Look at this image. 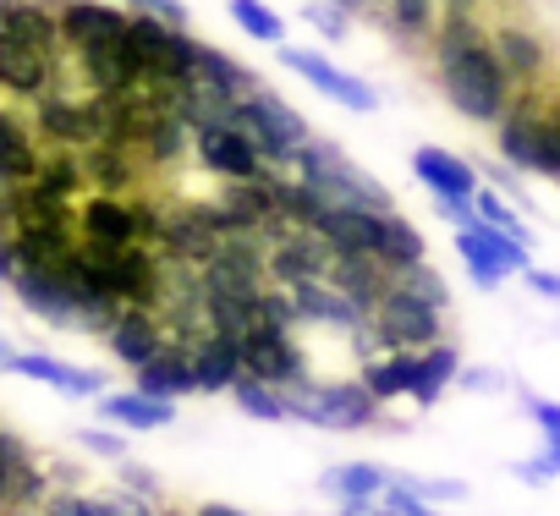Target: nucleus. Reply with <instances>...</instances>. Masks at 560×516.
Returning a JSON list of instances; mask_svg holds the SVG:
<instances>
[{
	"label": "nucleus",
	"instance_id": "nucleus-1",
	"mask_svg": "<svg viewBox=\"0 0 560 516\" xmlns=\"http://www.w3.org/2000/svg\"><path fill=\"white\" fill-rule=\"evenodd\" d=\"M434 78H440V94L451 99V110L467 121L500 127V116L511 110V94H516L500 56L489 50L478 12H445V23L434 28Z\"/></svg>",
	"mask_w": 560,
	"mask_h": 516
},
{
	"label": "nucleus",
	"instance_id": "nucleus-2",
	"mask_svg": "<svg viewBox=\"0 0 560 516\" xmlns=\"http://www.w3.org/2000/svg\"><path fill=\"white\" fill-rule=\"evenodd\" d=\"M292 176L303 181V187H314L330 209H363V214H390L396 209V198H390V187L380 181V176H369L341 143H330V138H308L303 149H298V160H292Z\"/></svg>",
	"mask_w": 560,
	"mask_h": 516
},
{
	"label": "nucleus",
	"instance_id": "nucleus-3",
	"mask_svg": "<svg viewBox=\"0 0 560 516\" xmlns=\"http://www.w3.org/2000/svg\"><path fill=\"white\" fill-rule=\"evenodd\" d=\"M127 45H132V56H138L143 83H160V89H182V83H192L198 39H192L187 28H171V23H160V17L132 12V17H127Z\"/></svg>",
	"mask_w": 560,
	"mask_h": 516
},
{
	"label": "nucleus",
	"instance_id": "nucleus-4",
	"mask_svg": "<svg viewBox=\"0 0 560 516\" xmlns=\"http://www.w3.org/2000/svg\"><path fill=\"white\" fill-rule=\"evenodd\" d=\"M369 330H374V347H385V352H429V347L445 341L440 308H429L418 297H401V292H385Z\"/></svg>",
	"mask_w": 560,
	"mask_h": 516
},
{
	"label": "nucleus",
	"instance_id": "nucleus-5",
	"mask_svg": "<svg viewBox=\"0 0 560 516\" xmlns=\"http://www.w3.org/2000/svg\"><path fill=\"white\" fill-rule=\"evenodd\" d=\"M242 374L258 379V385H275V390H292V385L314 379L303 347L292 341V330L264 325V319H258V325L247 330V341H242Z\"/></svg>",
	"mask_w": 560,
	"mask_h": 516
},
{
	"label": "nucleus",
	"instance_id": "nucleus-6",
	"mask_svg": "<svg viewBox=\"0 0 560 516\" xmlns=\"http://www.w3.org/2000/svg\"><path fill=\"white\" fill-rule=\"evenodd\" d=\"M456 247H462V258H467V275L483 286V292H494L505 275H527L533 265H527V247L516 242V236H505V231H494V225H472V231H456Z\"/></svg>",
	"mask_w": 560,
	"mask_h": 516
},
{
	"label": "nucleus",
	"instance_id": "nucleus-7",
	"mask_svg": "<svg viewBox=\"0 0 560 516\" xmlns=\"http://www.w3.org/2000/svg\"><path fill=\"white\" fill-rule=\"evenodd\" d=\"M280 67L287 72H303L325 99H336V105H347V110H358V116H369L374 105H380V94L363 83V78H352V72H341V67H330L319 50H303V45H280Z\"/></svg>",
	"mask_w": 560,
	"mask_h": 516
},
{
	"label": "nucleus",
	"instance_id": "nucleus-8",
	"mask_svg": "<svg viewBox=\"0 0 560 516\" xmlns=\"http://www.w3.org/2000/svg\"><path fill=\"white\" fill-rule=\"evenodd\" d=\"M192 160H198L209 176H220V181H253V176H269L264 154H258L236 127H203V132H192Z\"/></svg>",
	"mask_w": 560,
	"mask_h": 516
},
{
	"label": "nucleus",
	"instance_id": "nucleus-9",
	"mask_svg": "<svg viewBox=\"0 0 560 516\" xmlns=\"http://www.w3.org/2000/svg\"><path fill=\"white\" fill-rule=\"evenodd\" d=\"M78 242H94V247H138L143 231H138V203L132 198H116V192H89L78 198Z\"/></svg>",
	"mask_w": 560,
	"mask_h": 516
},
{
	"label": "nucleus",
	"instance_id": "nucleus-10",
	"mask_svg": "<svg viewBox=\"0 0 560 516\" xmlns=\"http://www.w3.org/2000/svg\"><path fill=\"white\" fill-rule=\"evenodd\" d=\"M489 50L500 56V67H505V78L516 83V94H522V89H538L544 72H549V45L538 39V28H527V23H516V17L494 23Z\"/></svg>",
	"mask_w": 560,
	"mask_h": 516
},
{
	"label": "nucleus",
	"instance_id": "nucleus-11",
	"mask_svg": "<svg viewBox=\"0 0 560 516\" xmlns=\"http://www.w3.org/2000/svg\"><path fill=\"white\" fill-rule=\"evenodd\" d=\"M336 265V247L319 231H292L280 247H269V281L275 286H298V281H330Z\"/></svg>",
	"mask_w": 560,
	"mask_h": 516
},
{
	"label": "nucleus",
	"instance_id": "nucleus-12",
	"mask_svg": "<svg viewBox=\"0 0 560 516\" xmlns=\"http://www.w3.org/2000/svg\"><path fill=\"white\" fill-rule=\"evenodd\" d=\"M39 165H45V143H39L34 121L12 105H0V181L28 187V181H39Z\"/></svg>",
	"mask_w": 560,
	"mask_h": 516
},
{
	"label": "nucleus",
	"instance_id": "nucleus-13",
	"mask_svg": "<svg viewBox=\"0 0 560 516\" xmlns=\"http://www.w3.org/2000/svg\"><path fill=\"white\" fill-rule=\"evenodd\" d=\"M61 67L28 45H18L12 34H0V94H12V99H45L56 89Z\"/></svg>",
	"mask_w": 560,
	"mask_h": 516
},
{
	"label": "nucleus",
	"instance_id": "nucleus-14",
	"mask_svg": "<svg viewBox=\"0 0 560 516\" xmlns=\"http://www.w3.org/2000/svg\"><path fill=\"white\" fill-rule=\"evenodd\" d=\"M330 286H336L363 319H374V308H380L385 292H390V270L380 265V258H369V253H336Z\"/></svg>",
	"mask_w": 560,
	"mask_h": 516
},
{
	"label": "nucleus",
	"instance_id": "nucleus-15",
	"mask_svg": "<svg viewBox=\"0 0 560 516\" xmlns=\"http://www.w3.org/2000/svg\"><path fill=\"white\" fill-rule=\"evenodd\" d=\"M105 347H110V357H116V363H127V368L138 374L143 363H154V357H160V352L171 347V336H165L160 314H143V308H121V319L110 325Z\"/></svg>",
	"mask_w": 560,
	"mask_h": 516
},
{
	"label": "nucleus",
	"instance_id": "nucleus-16",
	"mask_svg": "<svg viewBox=\"0 0 560 516\" xmlns=\"http://www.w3.org/2000/svg\"><path fill=\"white\" fill-rule=\"evenodd\" d=\"M56 12H61V39H67V50L116 39V34H127V17H132V12L110 7V0H61Z\"/></svg>",
	"mask_w": 560,
	"mask_h": 516
},
{
	"label": "nucleus",
	"instance_id": "nucleus-17",
	"mask_svg": "<svg viewBox=\"0 0 560 516\" xmlns=\"http://www.w3.org/2000/svg\"><path fill=\"white\" fill-rule=\"evenodd\" d=\"M0 34H12L18 45H28V50L50 56L56 67H61V56H67V39H61V12L50 7V0H18V7L7 12V23H0Z\"/></svg>",
	"mask_w": 560,
	"mask_h": 516
},
{
	"label": "nucleus",
	"instance_id": "nucleus-18",
	"mask_svg": "<svg viewBox=\"0 0 560 516\" xmlns=\"http://www.w3.org/2000/svg\"><path fill=\"white\" fill-rule=\"evenodd\" d=\"M12 292L45 325H78V308H72V292H67V275L61 270H18Z\"/></svg>",
	"mask_w": 560,
	"mask_h": 516
},
{
	"label": "nucleus",
	"instance_id": "nucleus-19",
	"mask_svg": "<svg viewBox=\"0 0 560 516\" xmlns=\"http://www.w3.org/2000/svg\"><path fill=\"white\" fill-rule=\"evenodd\" d=\"M412 176H418L434 198H472V192H478V171H472L462 154L434 149V143L412 154Z\"/></svg>",
	"mask_w": 560,
	"mask_h": 516
},
{
	"label": "nucleus",
	"instance_id": "nucleus-20",
	"mask_svg": "<svg viewBox=\"0 0 560 516\" xmlns=\"http://www.w3.org/2000/svg\"><path fill=\"white\" fill-rule=\"evenodd\" d=\"M374 258L396 275V270H412V265H423L429 258V242H423V231L407 220V214H380L374 220Z\"/></svg>",
	"mask_w": 560,
	"mask_h": 516
},
{
	"label": "nucleus",
	"instance_id": "nucleus-21",
	"mask_svg": "<svg viewBox=\"0 0 560 516\" xmlns=\"http://www.w3.org/2000/svg\"><path fill=\"white\" fill-rule=\"evenodd\" d=\"M138 390H143V396H154V401H176V396L198 390L192 347H176V341H171L154 363H143V368H138Z\"/></svg>",
	"mask_w": 560,
	"mask_h": 516
},
{
	"label": "nucleus",
	"instance_id": "nucleus-22",
	"mask_svg": "<svg viewBox=\"0 0 560 516\" xmlns=\"http://www.w3.org/2000/svg\"><path fill=\"white\" fill-rule=\"evenodd\" d=\"M192 78H198V83H209L214 94H225L231 105H242V99H253V94L264 89L253 67H242L236 56H225V50H214V45H198V61H192Z\"/></svg>",
	"mask_w": 560,
	"mask_h": 516
},
{
	"label": "nucleus",
	"instance_id": "nucleus-23",
	"mask_svg": "<svg viewBox=\"0 0 560 516\" xmlns=\"http://www.w3.org/2000/svg\"><path fill=\"white\" fill-rule=\"evenodd\" d=\"M7 368H12V374H28V379H45V385H56V390H67V396H100V390H105V379H100L94 368H72V363L45 357V352H12Z\"/></svg>",
	"mask_w": 560,
	"mask_h": 516
},
{
	"label": "nucleus",
	"instance_id": "nucleus-24",
	"mask_svg": "<svg viewBox=\"0 0 560 516\" xmlns=\"http://www.w3.org/2000/svg\"><path fill=\"white\" fill-rule=\"evenodd\" d=\"M192 368H198V390L203 396H220L242 379V347L225 341V336H203L192 347Z\"/></svg>",
	"mask_w": 560,
	"mask_h": 516
},
{
	"label": "nucleus",
	"instance_id": "nucleus-25",
	"mask_svg": "<svg viewBox=\"0 0 560 516\" xmlns=\"http://www.w3.org/2000/svg\"><path fill=\"white\" fill-rule=\"evenodd\" d=\"M100 412H105V423H121V429H165V423H176V401H154L143 390L100 396Z\"/></svg>",
	"mask_w": 560,
	"mask_h": 516
},
{
	"label": "nucleus",
	"instance_id": "nucleus-26",
	"mask_svg": "<svg viewBox=\"0 0 560 516\" xmlns=\"http://www.w3.org/2000/svg\"><path fill=\"white\" fill-rule=\"evenodd\" d=\"M374 17H385L401 45H429L440 28V0H385Z\"/></svg>",
	"mask_w": 560,
	"mask_h": 516
},
{
	"label": "nucleus",
	"instance_id": "nucleus-27",
	"mask_svg": "<svg viewBox=\"0 0 560 516\" xmlns=\"http://www.w3.org/2000/svg\"><path fill=\"white\" fill-rule=\"evenodd\" d=\"M456 374H462V352H456L451 341H440V347H429V352L418 357V379H412V390H407V396H412L418 407H434Z\"/></svg>",
	"mask_w": 560,
	"mask_h": 516
},
{
	"label": "nucleus",
	"instance_id": "nucleus-28",
	"mask_svg": "<svg viewBox=\"0 0 560 516\" xmlns=\"http://www.w3.org/2000/svg\"><path fill=\"white\" fill-rule=\"evenodd\" d=\"M418 357H423V352H385V357H374V363L363 368L369 396H374V401H396V396H407L412 379H418Z\"/></svg>",
	"mask_w": 560,
	"mask_h": 516
},
{
	"label": "nucleus",
	"instance_id": "nucleus-29",
	"mask_svg": "<svg viewBox=\"0 0 560 516\" xmlns=\"http://www.w3.org/2000/svg\"><path fill=\"white\" fill-rule=\"evenodd\" d=\"M319 489L336 494V500H380L390 489V472L385 467H369V461H347V467H325Z\"/></svg>",
	"mask_w": 560,
	"mask_h": 516
},
{
	"label": "nucleus",
	"instance_id": "nucleus-30",
	"mask_svg": "<svg viewBox=\"0 0 560 516\" xmlns=\"http://www.w3.org/2000/svg\"><path fill=\"white\" fill-rule=\"evenodd\" d=\"M390 292H401V297H418V303H429V308H440L445 314V303H451V286H445V275L429 265H412V270H396L390 275Z\"/></svg>",
	"mask_w": 560,
	"mask_h": 516
},
{
	"label": "nucleus",
	"instance_id": "nucleus-31",
	"mask_svg": "<svg viewBox=\"0 0 560 516\" xmlns=\"http://www.w3.org/2000/svg\"><path fill=\"white\" fill-rule=\"evenodd\" d=\"M231 396H236V407L247 412V418H258V423H287L292 412H287V396H280L275 385H258V379H236L231 385Z\"/></svg>",
	"mask_w": 560,
	"mask_h": 516
},
{
	"label": "nucleus",
	"instance_id": "nucleus-32",
	"mask_svg": "<svg viewBox=\"0 0 560 516\" xmlns=\"http://www.w3.org/2000/svg\"><path fill=\"white\" fill-rule=\"evenodd\" d=\"M231 23L242 34H253L258 45H287V28H280V17L264 7V0H231Z\"/></svg>",
	"mask_w": 560,
	"mask_h": 516
},
{
	"label": "nucleus",
	"instance_id": "nucleus-33",
	"mask_svg": "<svg viewBox=\"0 0 560 516\" xmlns=\"http://www.w3.org/2000/svg\"><path fill=\"white\" fill-rule=\"evenodd\" d=\"M472 209H478V220H483V225H494V231L516 236L522 247H533V231H527V225L516 220V209H511V203H505L500 192H483V187H478V192H472Z\"/></svg>",
	"mask_w": 560,
	"mask_h": 516
},
{
	"label": "nucleus",
	"instance_id": "nucleus-34",
	"mask_svg": "<svg viewBox=\"0 0 560 516\" xmlns=\"http://www.w3.org/2000/svg\"><path fill=\"white\" fill-rule=\"evenodd\" d=\"M39 516H110V500H94L83 489H50V500L39 505Z\"/></svg>",
	"mask_w": 560,
	"mask_h": 516
},
{
	"label": "nucleus",
	"instance_id": "nucleus-35",
	"mask_svg": "<svg viewBox=\"0 0 560 516\" xmlns=\"http://www.w3.org/2000/svg\"><path fill=\"white\" fill-rule=\"evenodd\" d=\"M303 17H308V23H314V28H319L330 45L352 34V17H347L341 7H330V0H308V7H303Z\"/></svg>",
	"mask_w": 560,
	"mask_h": 516
},
{
	"label": "nucleus",
	"instance_id": "nucleus-36",
	"mask_svg": "<svg viewBox=\"0 0 560 516\" xmlns=\"http://www.w3.org/2000/svg\"><path fill=\"white\" fill-rule=\"evenodd\" d=\"M418 500H429V505H456V500H467V483H456V478H401Z\"/></svg>",
	"mask_w": 560,
	"mask_h": 516
},
{
	"label": "nucleus",
	"instance_id": "nucleus-37",
	"mask_svg": "<svg viewBox=\"0 0 560 516\" xmlns=\"http://www.w3.org/2000/svg\"><path fill=\"white\" fill-rule=\"evenodd\" d=\"M116 478H121V489L138 494V500H154V505H160V494H165L160 478H154L149 467H138V461H116Z\"/></svg>",
	"mask_w": 560,
	"mask_h": 516
},
{
	"label": "nucleus",
	"instance_id": "nucleus-38",
	"mask_svg": "<svg viewBox=\"0 0 560 516\" xmlns=\"http://www.w3.org/2000/svg\"><path fill=\"white\" fill-rule=\"evenodd\" d=\"M78 445H83V450H94V456L127 461V445H121V434H105V429H83V434H78Z\"/></svg>",
	"mask_w": 560,
	"mask_h": 516
},
{
	"label": "nucleus",
	"instance_id": "nucleus-39",
	"mask_svg": "<svg viewBox=\"0 0 560 516\" xmlns=\"http://www.w3.org/2000/svg\"><path fill=\"white\" fill-rule=\"evenodd\" d=\"M527 412H533V423L544 429V439H560V401H544V396H527Z\"/></svg>",
	"mask_w": 560,
	"mask_h": 516
},
{
	"label": "nucleus",
	"instance_id": "nucleus-40",
	"mask_svg": "<svg viewBox=\"0 0 560 516\" xmlns=\"http://www.w3.org/2000/svg\"><path fill=\"white\" fill-rule=\"evenodd\" d=\"M489 181L500 187V198H505V203H511V198H516V203H527V198H522V187H516V171H511V165H489Z\"/></svg>",
	"mask_w": 560,
	"mask_h": 516
},
{
	"label": "nucleus",
	"instance_id": "nucleus-41",
	"mask_svg": "<svg viewBox=\"0 0 560 516\" xmlns=\"http://www.w3.org/2000/svg\"><path fill=\"white\" fill-rule=\"evenodd\" d=\"M527 286H533L538 297H549V303H560V275H555V270H527Z\"/></svg>",
	"mask_w": 560,
	"mask_h": 516
},
{
	"label": "nucleus",
	"instance_id": "nucleus-42",
	"mask_svg": "<svg viewBox=\"0 0 560 516\" xmlns=\"http://www.w3.org/2000/svg\"><path fill=\"white\" fill-rule=\"evenodd\" d=\"M456 379H462L467 390H500V374H494V368H462Z\"/></svg>",
	"mask_w": 560,
	"mask_h": 516
},
{
	"label": "nucleus",
	"instance_id": "nucleus-43",
	"mask_svg": "<svg viewBox=\"0 0 560 516\" xmlns=\"http://www.w3.org/2000/svg\"><path fill=\"white\" fill-rule=\"evenodd\" d=\"M12 231H18L12 225V187L0 181V242H12Z\"/></svg>",
	"mask_w": 560,
	"mask_h": 516
},
{
	"label": "nucleus",
	"instance_id": "nucleus-44",
	"mask_svg": "<svg viewBox=\"0 0 560 516\" xmlns=\"http://www.w3.org/2000/svg\"><path fill=\"white\" fill-rule=\"evenodd\" d=\"M511 472H516L522 483H533V489H538V483H549V472H544V461H538V456H533V461H516Z\"/></svg>",
	"mask_w": 560,
	"mask_h": 516
},
{
	"label": "nucleus",
	"instance_id": "nucleus-45",
	"mask_svg": "<svg viewBox=\"0 0 560 516\" xmlns=\"http://www.w3.org/2000/svg\"><path fill=\"white\" fill-rule=\"evenodd\" d=\"M0 281H18V253H12V242H0Z\"/></svg>",
	"mask_w": 560,
	"mask_h": 516
},
{
	"label": "nucleus",
	"instance_id": "nucleus-46",
	"mask_svg": "<svg viewBox=\"0 0 560 516\" xmlns=\"http://www.w3.org/2000/svg\"><path fill=\"white\" fill-rule=\"evenodd\" d=\"M538 461H544V472H549V478H560V439H549Z\"/></svg>",
	"mask_w": 560,
	"mask_h": 516
},
{
	"label": "nucleus",
	"instance_id": "nucleus-47",
	"mask_svg": "<svg viewBox=\"0 0 560 516\" xmlns=\"http://www.w3.org/2000/svg\"><path fill=\"white\" fill-rule=\"evenodd\" d=\"M192 516H247V511H236V505H220V500H203Z\"/></svg>",
	"mask_w": 560,
	"mask_h": 516
},
{
	"label": "nucleus",
	"instance_id": "nucleus-48",
	"mask_svg": "<svg viewBox=\"0 0 560 516\" xmlns=\"http://www.w3.org/2000/svg\"><path fill=\"white\" fill-rule=\"evenodd\" d=\"M330 7H341L347 17H369V12H374V0H330Z\"/></svg>",
	"mask_w": 560,
	"mask_h": 516
},
{
	"label": "nucleus",
	"instance_id": "nucleus-49",
	"mask_svg": "<svg viewBox=\"0 0 560 516\" xmlns=\"http://www.w3.org/2000/svg\"><path fill=\"white\" fill-rule=\"evenodd\" d=\"M483 0H445V12H478Z\"/></svg>",
	"mask_w": 560,
	"mask_h": 516
},
{
	"label": "nucleus",
	"instance_id": "nucleus-50",
	"mask_svg": "<svg viewBox=\"0 0 560 516\" xmlns=\"http://www.w3.org/2000/svg\"><path fill=\"white\" fill-rule=\"evenodd\" d=\"M12 7H18V0H0V23H7V12H12Z\"/></svg>",
	"mask_w": 560,
	"mask_h": 516
},
{
	"label": "nucleus",
	"instance_id": "nucleus-51",
	"mask_svg": "<svg viewBox=\"0 0 560 516\" xmlns=\"http://www.w3.org/2000/svg\"><path fill=\"white\" fill-rule=\"evenodd\" d=\"M160 516H187V511H176V505H160Z\"/></svg>",
	"mask_w": 560,
	"mask_h": 516
},
{
	"label": "nucleus",
	"instance_id": "nucleus-52",
	"mask_svg": "<svg viewBox=\"0 0 560 516\" xmlns=\"http://www.w3.org/2000/svg\"><path fill=\"white\" fill-rule=\"evenodd\" d=\"M0 511H7V478H0Z\"/></svg>",
	"mask_w": 560,
	"mask_h": 516
},
{
	"label": "nucleus",
	"instance_id": "nucleus-53",
	"mask_svg": "<svg viewBox=\"0 0 560 516\" xmlns=\"http://www.w3.org/2000/svg\"><path fill=\"white\" fill-rule=\"evenodd\" d=\"M7 363H12V352H7V347H0V368H7Z\"/></svg>",
	"mask_w": 560,
	"mask_h": 516
}]
</instances>
